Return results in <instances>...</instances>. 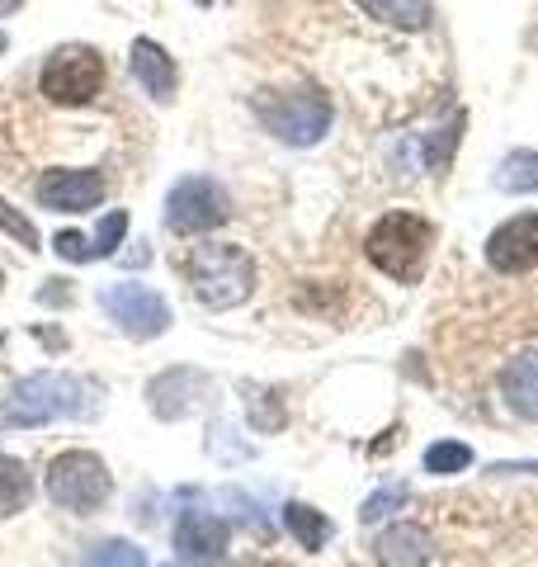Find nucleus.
<instances>
[{
	"instance_id": "23",
	"label": "nucleus",
	"mask_w": 538,
	"mask_h": 567,
	"mask_svg": "<svg viewBox=\"0 0 538 567\" xmlns=\"http://www.w3.org/2000/svg\"><path fill=\"white\" fill-rule=\"evenodd\" d=\"M402 506H406V487H379L364 506H359V520H364V525H379V520H387L392 511H402Z\"/></svg>"
},
{
	"instance_id": "21",
	"label": "nucleus",
	"mask_w": 538,
	"mask_h": 567,
	"mask_svg": "<svg viewBox=\"0 0 538 567\" xmlns=\"http://www.w3.org/2000/svg\"><path fill=\"white\" fill-rule=\"evenodd\" d=\"M85 567H147V554H142L133 539H104L90 548Z\"/></svg>"
},
{
	"instance_id": "24",
	"label": "nucleus",
	"mask_w": 538,
	"mask_h": 567,
	"mask_svg": "<svg viewBox=\"0 0 538 567\" xmlns=\"http://www.w3.org/2000/svg\"><path fill=\"white\" fill-rule=\"evenodd\" d=\"M0 233L14 237L20 246H29V251H39V227H33L20 208H10L6 199H0Z\"/></svg>"
},
{
	"instance_id": "7",
	"label": "nucleus",
	"mask_w": 538,
	"mask_h": 567,
	"mask_svg": "<svg viewBox=\"0 0 538 567\" xmlns=\"http://www.w3.org/2000/svg\"><path fill=\"white\" fill-rule=\"evenodd\" d=\"M104 85V62L95 48H58L43 62L39 91L52 104H90Z\"/></svg>"
},
{
	"instance_id": "16",
	"label": "nucleus",
	"mask_w": 538,
	"mask_h": 567,
	"mask_svg": "<svg viewBox=\"0 0 538 567\" xmlns=\"http://www.w3.org/2000/svg\"><path fill=\"white\" fill-rule=\"evenodd\" d=\"M369 20H379L387 29H402V33H425L435 24V6L430 0H354Z\"/></svg>"
},
{
	"instance_id": "13",
	"label": "nucleus",
	"mask_w": 538,
	"mask_h": 567,
	"mask_svg": "<svg viewBox=\"0 0 538 567\" xmlns=\"http://www.w3.org/2000/svg\"><path fill=\"white\" fill-rule=\"evenodd\" d=\"M373 558H379V567H430V558H435V535L416 520H397L379 535Z\"/></svg>"
},
{
	"instance_id": "25",
	"label": "nucleus",
	"mask_w": 538,
	"mask_h": 567,
	"mask_svg": "<svg viewBox=\"0 0 538 567\" xmlns=\"http://www.w3.org/2000/svg\"><path fill=\"white\" fill-rule=\"evenodd\" d=\"M123 237H128V213H110V218L100 223L95 241H90V251L104 260V256H114V251H118V241H123Z\"/></svg>"
},
{
	"instance_id": "6",
	"label": "nucleus",
	"mask_w": 538,
	"mask_h": 567,
	"mask_svg": "<svg viewBox=\"0 0 538 567\" xmlns=\"http://www.w3.org/2000/svg\"><path fill=\"white\" fill-rule=\"evenodd\" d=\"M231 218V199L218 181L208 175H189L166 194V227L175 237H204L213 227H223Z\"/></svg>"
},
{
	"instance_id": "17",
	"label": "nucleus",
	"mask_w": 538,
	"mask_h": 567,
	"mask_svg": "<svg viewBox=\"0 0 538 567\" xmlns=\"http://www.w3.org/2000/svg\"><path fill=\"white\" fill-rule=\"evenodd\" d=\"M283 525H289V535L308 548V554H317V548L331 539V520L321 516L317 506H308V502H289V506H283Z\"/></svg>"
},
{
	"instance_id": "28",
	"label": "nucleus",
	"mask_w": 538,
	"mask_h": 567,
	"mask_svg": "<svg viewBox=\"0 0 538 567\" xmlns=\"http://www.w3.org/2000/svg\"><path fill=\"white\" fill-rule=\"evenodd\" d=\"M24 0H0V14H10V10H20Z\"/></svg>"
},
{
	"instance_id": "22",
	"label": "nucleus",
	"mask_w": 538,
	"mask_h": 567,
	"mask_svg": "<svg viewBox=\"0 0 538 567\" xmlns=\"http://www.w3.org/2000/svg\"><path fill=\"white\" fill-rule=\"evenodd\" d=\"M458 128H463V114H454V118H448V128H435V133L425 137V166L435 171V175H444V171H448V162H454Z\"/></svg>"
},
{
	"instance_id": "5",
	"label": "nucleus",
	"mask_w": 538,
	"mask_h": 567,
	"mask_svg": "<svg viewBox=\"0 0 538 567\" xmlns=\"http://www.w3.org/2000/svg\"><path fill=\"white\" fill-rule=\"evenodd\" d=\"M110 492H114V477H110V468H104L100 454L62 450L48 464V496H52V506L85 516V511H100L104 502H110Z\"/></svg>"
},
{
	"instance_id": "20",
	"label": "nucleus",
	"mask_w": 538,
	"mask_h": 567,
	"mask_svg": "<svg viewBox=\"0 0 538 567\" xmlns=\"http://www.w3.org/2000/svg\"><path fill=\"white\" fill-rule=\"evenodd\" d=\"M29 492H33V483H29L24 464H20L14 454H0V511L24 506V502H29Z\"/></svg>"
},
{
	"instance_id": "26",
	"label": "nucleus",
	"mask_w": 538,
	"mask_h": 567,
	"mask_svg": "<svg viewBox=\"0 0 538 567\" xmlns=\"http://www.w3.org/2000/svg\"><path fill=\"white\" fill-rule=\"evenodd\" d=\"M250 425H256V431H279V425H283V406L279 402L265 406V393L250 398Z\"/></svg>"
},
{
	"instance_id": "12",
	"label": "nucleus",
	"mask_w": 538,
	"mask_h": 567,
	"mask_svg": "<svg viewBox=\"0 0 538 567\" xmlns=\"http://www.w3.org/2000/svg\"><path fill=\"white\" fill-rule=\"evenodd\" d=\"M104 199L100 171H48L39 181V204L52 213H90Z\"/></svg>"
},
{
	"instance_id": "30",
	"label": "nucleus",
	"mask_w": 538,
	"mask_h": 567,
	"mask_svg": "<svg viewBox=\"0 0 538 567\" xmlns=\"http://www.w3.org/2000/svg\"><path fill=\"white\" fill-rule=\"evenodd\" d=\"M0 52H6V33H0Z\"/></svg>"
},
{
	"instance_id": "4",
	"label": "nucleus",
	"mask_w": 538,
	"mask_h": 567,
	"mask_svg": "<svg viewBox=\"0 0 538 567\" xmlns=\"http://www.w3.org/2000/svg\"><path fill=\"white\" fill-rule=\"evenodd\" d=\"M81 393L85 388L71 374H29L0 402V425H48L58 416H81Z\"/></svg>"
},
{
	"instance_id": "1",
	"label": "nucleus",
	"mask_w": 538,
	"mask_h": 567,
	"mask_svg": "<svg viewBox=\"0 0 538 567\" xmlns=\"http://www.w3.org/2000/svg\"><path fill=\"white\" fill-rule=\"evenodd\" d=\"M185 275H189L194 298L213 312L241 308L256 293V260L237 241H199L185 260Z\"/></svg>"
},
{
	"instance_id": "27",
	"label": "nucleus",
	"mask_w": 538,
	"mask_h": 567,
	"mask_svg": "<svg viewBox=\"0 0 538 567\" xmlns=\"http://www.w3.org/2000/svg\"><path fill=\"white\" fill-rule=\"evenodd\" d=\"M52 251H58L62 260H90V256H95L81 233H58V237H52Z\"/></svg>"
},
{
	"instance_id": "15",
	"label": "nucleus",
	"mask_w": 538,
	"mask_h": 567,
	"mask_svg": "<svg viewBox=\"0 0 538 567\" xmlns=\"http://www.w3.org/2000/svg\"><path fill=\"white\" fill-rule=\"evenodd\" d=\"M128 62H133V81H137L152 100H170V95H175V62H170V52L161 48V43L137 39Z\"/></svg>"
},
{
	"instance_id": "18",
	"label": "nucleus",
	"mask_w": 538,
	"mask_h": 567,
	"mask_svg": "<svg viewBox=\"0 0 538 567\" xmlns=\"http://www.w3.org/2000/svg\"><path fill=\"white\" fill-rule=\"evenodd\" d=\"M473 445H463V440H435V445L425 450V473L430 477H458V473H468L473 468Z\"/></svg>"
},
{
	"instance_id": "19",
	"label": "nucleus",
	"mask_w": 538,
	"mask_h": 567,
	"mask_svg": "<svg viewBox=\"0 0 538 567\" xmlns=\"http://www.w3.org/2000/svg\"><path fill=\"white\" fill-rule=\"evenodd\" d=\"M500 194H538V152H510L496 171Z\"/></svg>"
},
{
	"instance_id": "11",
	"label": "nucleus",
	"mask_w": 538,
	"mask_h": 567,
	"mask_svg": "<svg viewBox=\"0 0 538 567\" xmlns=\"http://www.w3.org/2000/svg\"><path fill=\"white\" fill-rule=\"evenodd\" d=\"M208 398V379L199 369H166V374H156L147 383V402L161 421H185L204 406Z\"/></svg>"
},
{
	"instance_id": "9",
	"label": "nucleus",
	"mask_w": 538,
	"mask_h": 567,
	"mask_svg": "<svg viewBox=\"0 0 538 567\" xmlns=\"http://www.w3.org/2000/svg\"><path fill=\"white\" fill-rule=\"evenodd\" d=\"M227 544H231V529L213 511L194 506L175 520V558L185 567H218L227 558Z\"/></svg>"
},
{
	"instance_id": "10",
	"label": "nucleus",
	"mask_w": 538,
	"mask_h": 567,
	"mask_svg": "<svg viewBox=\"0 0 538 567\" xmlns=\"http://www.w3.org/2000/svg\"><path fill=\"white\" fill-rule=\"evenodd\" d=\"M496 275H529L538 265V213H515L482 246Z\"/></svg>"
},
{
	"instance_id": "14",
	"label": "nucleus",
	"mask_w": 538,
	"mask_h": 567,
	"mask_svg": "<svg viewBox=\"0 0 538 567\" xmlns=\"http://www.w3.org/2000/svg\"><path fill=\"white\" fill-rule=\"evenodd\" d=\"M500 398L519 421H538V350H519L500 369Z\"/></svg>"
},
{
	"instance_id": "2",
	"label": "nucleus",
	"mask_w": 538,
	"mask_h": 567,
	"mask_svg": "<svg viewBox=\"0 0 538 567\" xmlns=\"http://www.w3.org/2000/svg\"><path fill=\"white\" fill-rule=\"evenodd\" d=\"M430 246H435V227H430V223L421 218V213L392 208V213H383V218L369 227L364 251H369V260L379 265V270H383L387 279H397V284H416V279L425 275Z\"/></svg>"
},
{
	"instance_id": "3",
	"label": "nucleus",
	"mask_w": 538,
	"mask_h": 567,
	"mask_svg": "<svg viewBox=\"0 0 538 567\" xmlns=\"http://www.w3.org/2000/svg\"><path fill=\"white\" fill-rule=\"evenodd\" d=\"M256 118L269 133L289 147H317L321 137L331 133V95L327 91H283V95H260L256 100Z\"/></svg>"
},
{
	"instance_id": "29",
	"label": "nucleus",
	"mask_w": 538,
	"mask_h": 567,
	"mask_svg": "<svg viewBox=\"0 0 538 567\" xmlns=\"http://www.w3.org/2000/svg\"><path fill=\"white\" fill-rule=\"evenodd\" d=\"M194 6H213V0H194Z\"/></svg>"
},
{
	"instance_id": "8",
	"label": "nucleus",
	"mask_w": 538,
	"mask_h": 567,
	"mask_svg": "<svg viewBox=\"0 0 538 567\" xmlns=\"http://www.w3.org/2000/svg\"><path fill=\"white\" fill-rule=\"evenodd\" d=\"M100 303L118 322V331H128L133 341H152V336L170 327V303L156 289H147V284H133V279L114 284V289H104Z\"/></svg>"
}]
</instances>
